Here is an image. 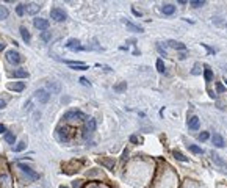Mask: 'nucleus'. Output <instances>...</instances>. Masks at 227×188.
Returning <instances> with one entry per match:
<instances>
[{
    "label": "nucleus",
    "instance_id": "f257e3e1",
    "mask_svg": "<svg viewBox=\"0 0 227 188\" xmlns=\"http://www.w3.org/2000/svg\"><path fill=\"white\" fill-rule=\"evenodd\" d=\"M13 186V179L10 174V169L6 168V163H0V188H11Z\"/></svg>",
    "mask_w": 227,
    "mask_h": 188
},
{
    "label": "nucleus",
    "instance_id": "f03ea898",
    "mask_svg": "<svg viewBox=\"0 0 227 188\" xmlns=\"http://www.w3.org/2000/svg\"><path fill=\"white\" fill-rule=\"evenodd\" d=\"M50 17H52L54 20H57V22H61V20H66L67 16L61 8H52L50 10Z\"/></svg>",
    "mask_w": 227,
    "mask_h": 188
},
{
    "label": "nucleus",
    "instance_id": "7ed1b4c3",
    "mask_svg": "<svg viewBox=\"0 0 227 188\" xmlns=\"http://www.w3.org/2000/svg\"><path fill=\"white\" fill-rule=\"evenodd\" d=\"M63 119H85V114L79 110H71L63 114Z\"/></svg>",
    "mask_w": 227,
    "mask_h": 188
},
{
    "label": "nucleus",
    "instance_id": "20e7f679",
    "mask_svg": "<svg viewBox=\"0 0 227 188\" xmlns=\"http://www.w3.org/2000/svg\"><path fill=\"white\" fill-rule=\"evenodd\" d=\"M19 169L24 173V174H27L30 179H39V174L35 173L30 166H27V164H24V163H19Z\"/></svg>",
    "mask_w": 227,
    "mask_h": 188
},
{
    "label": "nucleus",
    "instance_id": "39448f33",
    "mask_svg": "<svg viewBox=\"0 0 227 188\" xmlns=\"http://www.w3.org/2000/svg\"><path fill=\"white\" fill-rule=\"evenodd\" d=\"M6 60H8L10 63H13V64H19V63L22 61V57H20V53H17L16 50H8V52H6Z\"/></svg>",
    "mask_w": 227,
    "mask_h": 188
},
{
    "label": "nucleus",
    "instance_id": "423d86ee",
    "mask_svg": "<svg viewBox=\"0 0 227 188\" xmlns=\"http://www.w3.org/2000/svg\"><path fill=\"white\" fill-rule=\"evenodd\" d=\"M35 97H36L41 104H47L49 99H50V94H49L45 89H38V91L35 92Z\"/></svg>",
    "mask_w": 227,
    "mask_h": 188
},
{
    "label": "nucleus",
    "instance_id": "0eeeda50",
    "mask_svg": "<svg viewBox=\"0 0 227 188\" xmlns=\"http://www.w3.org/2000/svg\"><path fill=\"white\" fill-rule=\"evenodd\" d=\"M33 24H35V27H36L38 30H42V32H45V30L49 28V20L44 19V17H36V19L33 20Z\"/></svg>",
    "mask_w": 227,
    "mask_h": 188
},
{
    "label": "nucleus",
    "instance_id": "6e6552de",
    "mask_svg": "<svg viewBox=\"0 0 227 188\" xmlns=\"http://www.w3.org/2000/svg\"><path fill=\"white\" fill-rule=\"evenodd\" d=\"M66 47H67V49H71V50H83L85 49V47L80 45V41L79 39H69L67 44H66Z\"/></svg>",
    "mask_w": 227,
    "mask_h": 188
},
{
    "label": "nucleus",
    "instance_id": "1a4fd4ad",
    "mask_svg": "<svg viewBox=\"0 0 227 188\" xmlns=\"http://www.w3.org/2000/svg\"><path fill=\"white\" fill-rule=\"evenodd\" d=\"M11 77H14V79H27L28 77V72L25 69H16V70H13V72H11Z\"/></svg>",
    "mask_w": 227,
    "mask_h": 188
},
{
    "label": "nucleus",
    "instance_id": "9d476101",
    "mask_svg": "<svg viewBox=\"0 0 227 188\" xmlns=\"http://www.w3.org/2000/svg\"><path fill=\"white\" fill-rule=\"evenodd\" d=\"M41 10V6L38 5V3H30V5H25V11H27L28 14H32V16H35L38 11Z\"/></svg>",
    "mask_w": 227,
    "mask_h": 188
},
{
    "label": "nucleus",
    "instance_id": "9b49d317",
    "mask_svg": "<svg viewBox=\"0 0 227 188\" xmlns=\"http://www.w3.org/2000/svg\"><path fill=\"white\" fill-rule=\"evenodd\" d=\"M212 141H213V144H215L216 147H222V146H224V138H222L219 133H213Z\"/></svg>",
    "mask_w": 227,
    "mask_h": 188
},
{
    "label": "nucleus",
    "instance_id": "f8f14e48",
    "mask_svg": "<svg viewBox=\"0 0 227 188\" xmlns=\"http://www.w3.org/2000/svg\"><path fill=\"white\" fill-rule=\"evenodd\" d=\"M72 69H75V70H86L88 69V66L86 64H83V63H77V61H66Z\"/></svg>",
    "mask_w": 227,
    "mask_h": 188
},
{
    "label": "nucleus",
    "instance_id": "ddd939ff",
    "mask_svg": "<svg viewBox=\"0 0 227 188\" xmlns=\"http://www.w3.org/2000/svg\"><path fill=\"white\" fill-rule=\"evenodd\" d=\"M199 122H200V119L197 116H191L190 119H188V129H191V130H196L197 127H199Z\"/></svg>",
    "mask_w": 227,
    "mask_h": 188
},
{
    "label": "nucleus",
    "instance_id": "4468645a",
    "mask_svg": "<svg viewBox=\"0 0 227 188\" xmlns=\"http://www.w3.org/2000/svg\"><path fill=\"white\" fill-rule=\"evenodd\" d=\"M25 88V82H13L8 85V89L11 91H22Z\"/></svg>",
    "mask_w": 227,
    "mask_h": 188
},
{
    "label": "nucleus",
    "instance_id": "2eb2a0df",
    "mask_svg": "<svg viewBox=\"0 0 227 188\" xmlns=\"http://www.w3.org/2000/svg\"><path fill=\"white\" fill-rule=\"evenodd\" d=\"M212 160H213L215 163H218L219 166H222V168H227V163H225V161H224V160H222V158H221V157H219L216 152H212Z\"/></svg>",
    "mask_w": 227,
    "mask_h": 188
},
{
    "label": "nucleus",
    "instance_id": "dca6fc26",
    "mask_svg": "<svg viewBox=\"0 0 227 188\" xmlns=\"http://www.w3.org/2000/svg\"><path fill=\"white\" fill-rule=\"evenodd\" d=\"M168 45L172 47V49H177V50H185V49H186V45L182 44V42H179V41H169Z\"/></svg>",
    "mask_w": 227,
    "mask_h": 188
},
{
    "label": "nucleus",
    "instance_id": "f3484780",
    "mask_svg": "<svg viewBox=\"0 0 227 188\" xmlns=\"http://www.w3.org/2000/svg\"><path fill=\"white\" fill-rule=\"evenodd\" d=\"M161 11H163V14H166V16H171V14H174V11H175V6L174 5H163L161 6Z\"/></svg>",
    "mask_w": 227,
    "mask_h": 188
},
{
    "label": "nucleus",
    "instance_id": "a211bd4d",
    "mask_svg": "<svg viewBox=\"0 0 227 188\" xmlns=\"http://www.w3.org/2000/svg\"><path fill=\"white\" fill-rule=\"evenodd\" d=\"M69 130L67 129H60L58 130V138L61 139V141H69V133H67Z\"/></svg>",
    "mask_w": 227,
    "mask_h": 188
},
{
    "label": "nucleus",
    "instance_id": "6ab92c4d",
    "mask_svg": "<svg viewBox=\"0 0 227 188\" xmlns=\"http://www.w3.org/2000/svg\"><path fill=\"white\" fill-rule=\"evenodd\" d=\"M5 141H6L8 144H14L16 143V135L13 132H6L5 133Z\"/></svg>",
    "mask_w": 227,
    "mask_h": 188
},
{
    "label": "nucleus",
    "instance_id": "aec40b11",
    "mask_svg": "<svg viewBox=\"0 0 227 188\" xmlns=\"http://www.w3.org/2000/svg\"><path fill=\"white\" fill-rule=\"evenodd\" d=\"M204 77H205V82H212L213 80V72L210 67H205L204 69Z\"/></svg>",
    "mask_w": 227,
    "mask_h": 188
},
{
    "label": "nucleus",
    "instance_id": "412c9836",
    "mask_svg": "<svg viewBox=\"0 0 227 188\" xmlns=\"http://www.w3.org/2000/svg\"><path fill=\"white\" fill-rule=\"evenodd\" d=\"M20 35H22V38H24L25 42L30 41V33H28V30L25 28V27H20Z\"/></svg>",
    "mask_w": 227,
    "mask_h": 188
},
{
    "label": "nucleus",
    "instance_id": "4be33fe9",
    "mask_svg": "<svg viewBox=\"0 0 227 188\" xmlns=\"http://www.w3.org/2000/svg\"><path fill=\"white\" fill-rule=\"evenodd\" d=\"M25 147H27V144H25V141H19V143L13 147V151L14 152H20V151H24Z\"/></svg>",
    "mask_w": 227,
    "mask_h": 188
},
{
    "label": "nucleus",
    "instance_id": "5701e85b",
    "mask_svg": "<svg viewBox=\"0 0 227 188\" xmlns=\"http://www.w3.org/2000/svg\"><path fill=\"white\" fill-rule=\"evenodd\" d=\"M125 25H127L130 30H133V32H138V33H141L143 32V27H138V25H133V24H130L129 20H125Z\"/></svg>",
    "mask_w": 227,
    "mask_h": 188
},
{
    "label": "nucleus",
    "instance_id": "b1692460",
    "mask_svg": "<svg viewBox=\"0 0 227 188\" xmlns=\"http://www.w3.org/2000/svg\"><path fill=\"white\" fill-rule=\"evenodd\" d=\"M172 154H174V157H175V158L180 160V161H188V157H185V155H183V154H180L179 151H174Z\"/></svg>",
    "mask_w": 227,
    "mask_h": 188
},
{
    "label": "nucleus",
    "instance_id": "393cba45",
    "mask_svg": "<svg viewBox=\"0 0 227 188\" xmlns=\"http://www.w3.org/2000/svg\"><path fill=\"white\" fill-rule=\"evenodd\" d=\"M86 129H88L89 132H94V130H96V119H88Z\"/></svg>",
    "mask_w": 227,
    "mask_h": 188
},
{
    "label": "nucleus",
    "instance_id": "a878e982",
    "mask_svg": "<svg viewBox=\"0 0 227 188\" xmlns=\"http://www.w3.org/2000/svg\"><path fill=\"white\" fill-rule=\"evenodd\" d=\"M188 149H190L193 154H202V152H204L202 149H200L199 146H196V144H190V146H188Z\"/></svg>",
    "mask_w": 227,
    "mask_h": 188
},
{
    "label": "nucleus",
    "instance_id": "bb28decb",
    "mask_svg": "<svg viewBox=\"0 0 227 188\" xmlns=\"http://www.w3.org/2000/svg\"><path fill=\"white\" fill-rule=\"evenodd\" d=\"M191 6H194V8H200V6H204L205 5V2L204 0H191Z\"/></svg>",
    "mask_w": 227,
    "mask_h": 188
},
{
    "label": "nucleus",
    "instance_id": "cd10ccee",
    "mask_svg": "<svg viewBox=\"0 0 227 188\" xmlns=\"http://www.w3.org/2000/svg\"><path fill=\"white\" fill-rule=\"evenodd\" d=\"M16 13H17V16H24V13H25V5H24V3H19V5L16 6Z\"/></svg>",
    "mask_w": 227,
    "mask_h": 188
},
{
    "label": "nucleus",
    "instance_id": "c85d7f7f",
    "mask_svg": "<svg viewBox=\"0 0 227 188\" xmlns=\"http://www.w3.org/2000/svg\"><path fill=\"white\" fill-rule=\"evenodd\" d=\"M99 163H102V164H105V166H108L110 169H113V166H114V161H111V160H99Z\"/></svg>",
    "mask_w": 227,
    "mask_h": 188
},
{
    "label": "nucleus",
    "instance_id": "c756f323",
    "mask_svg": "<svg viewBox=\"0 0 227 188\" xmlns=\"http://www.w3.org/2000/svg\"><path fill=\"white\" fill-rule=\"evenodd\" d=\"M157 70H158V72H165V64H163V60H157Z\"/></svg>",
    "mask_w": 227,
    "mask_h": 188
},
{
    "label": "nucleus",
    "instance_id": "7c9ffc66",
    "mask_svg": "<svg viewBox=\"0 0 227 188\" xmlns=\"http://www.w3.org/2000/svg\"><path fill=\"white\" fill-rule=\"evenodd\" d=\"M8 16V10L5 6H0V19H6Z\"/></svg>",
    "mask_w": 227,
    "mask_h": 188
},
{
    "label": "nucleus",
    "instance_id": "2f4dec72",
    "mask_svg": "<svg viewBox=\"0 0 227 188\" xmlns=\"http://www.w3.org/2000/svg\"><path fill=\"white\" fill-rule=\"evenodd\" d=\"M208 138H210V133H208V132H202V133L199 135V139H200V141H205V139H208Z\"/></svg>",
    "mask_w": 227,
    "mask_h": 188
},
{
    "label": "nucleus",
    "instance_id": "473e14b6",
    "mask_svg": "<svg viewBox=\"0 0 227 188\" xmlns=\"http://www.w3.org/2000/svg\"><path fill=\"white\" fill-rule=\"evenodd\" d=\"M41 39H44V41H50V33H49V32L41 33Z\"/></svg>",
    "mask_w": 227,
    "mask_h": 188
},
{
    "label": "nucleus",
    "instance_id": "72a5a7b5",
    "mask_svg": "<svg viewBox=\"0 0 227 188\" xmlns=\"http://www.w3.org/2000/svg\"><path fill=\"white\" fill-rule=\"evenodd\" d=\"M216 89H218V92H224V91H225V88H224L221 83H216Z\"/></svg>",
    "mask_w": 227,
    "mask_h": 188
},
{
    "label": "nucleus",
    "instance_id": "f704fd0d",
    "mask_svg": "<svg viewBox=\"0 0 227 188\" xmlns=\"http://www.w3.org/2000/svg\"><path fill=\"white\" fill-rule=\"evenodd\" d=\"M89 136H91V132H89L88 129H85V130H83V138L86 139V138H89Z\"/></svg>",
    "mask_w": 227,
    "mask_h": 188
},
{
    "label": "nucleus",
    "instance_id": "c9c22d12",
    "mask_svg": "<svg viewBox=\"0 0 227 188\" xmlns=\"http://www.w3.org/2000/svg\"><path fill=\"white\" fill-rule=\"evenodd\" d=\"M157 49H158V52H160V53H161V55H166V50H165V49H163V47H161V45H160V44H158V45H157Z\"/></svg>",
    "mask_w": 227,
    "mask_h": 188
},
{
    "label": "nucleus",
    "instance_id": "e433bc0d",
    "mask_svg": "<svg viewBox=\"0 0 227 188\" xmlns=\"http://www.w3.org/2000/svg\"><path fill=\"white\" fill-rule=\"evenodd\" d=\"M125 86H127V85H125V83H122V85H118L114 89H116V91H121V89H125Z\"/></svg>",
    "mask_w": 227,
    "mask_h": 188
},
{
    "label": "nucleus",
    "instance_id": "4c0bfd02",
    "mask_svg": "<svg viewBox=\"0 0 227 188\" xmlns=\"http://www.w3.org/2000/svg\"><path fill=\"white\" fill-rule=\"evenodd\" d=\"M85 188H100V186H99V183H89V185H86Z\"/></svg>",
    "mask_w": 227,
    "mask_h": 188
},
{
    "label": "nucleus",
    "instance_id": "58836bf2",
    "mask_svg": "<svg viewBox=\"0 0 227 188\" xmlns=\"http://www.w3.org/2000/svg\"><path fill=\"white\" fill-rule=\"evenodd\" d=\"M80 83H82V85H88V86H89V82H88L85 77H82V79H80Z\"/></svg>",
    "mask_w": 227,
    "mask_h": 188
},
{
    "label": "nucleus",
    "instance_id": "ea45409f",
    "mask_svg": "<svg viewBox=\"0 0 227 188\" xmlns=\"http://www.w3.org/2000/svg\"><path fill=\"white\" fill-rule=\"evenodd\" d=\"M0 133H6V127L3 124H0Z\"/></svg>",
    "mask_w": 227,
    "mask_h": 188
},
{
    "label": "nucleus",
    "instance_id": "a19ab883",
    "mask_svg": "<svg viewBox=\"0 0 227 188\" xmlns=\"http://www.w3.org/2000/svg\"><path fill=\"white\" fill-rule=\"evenodd\" d=\"M132 13H133L135 16H138V17H141V13H139L138 10H135V8H132Z\"/></svg>",
    "mask_w": 227,
    "mask_h": 188
},
{
    "label": "nucleus",
    "instance_id": "79ce46f5",
    "mask_svg": "<svg viewBox=\"0 0 227 188\" xmlns=\"http://www.w3.org/2000/svg\"><path fill=\"white\" fill-rule=\"evenodd\" d=\"M5 105H6V102H5L3 99H0V110H2V108H5Z\"/></svg>",
    "mask_w": 227,
    "mask_h": 188
},
{
    "label": "nucleus",
    "instance_id": "37998d69",
    "mask_svg": "<svg viewBox=\"0 0 227 188\" xmlns=\"http://www.w3.org/2000/svg\"><path fill=\"white\" fill-rule=\"evenodd\" d=\"M130 141H132V143H138V138H136L135 135H132V136H130Z\"/></svg>",
    "mask_w": 227,
    "mask_h": 188
},
{
    "label": "nucleus",
    "instance_id": "c03bdc74",
    "mask_svg": "<svg viewBox=\"0 0 227 188\" xmlns=\"http://www.w3.org/2000/svg\"><path fill=\"white\" fill-rule=\"evenodd\" d=\"M197 69H199V64H196V66H194V70H193V74H197V72H199Z\"/></svg>",
    "mask_w": 227,
    "mask_h": 188
},
{
    "label": "nucleus",
    "instance_id": "a18cd8bd",
    "mask_svg": "<svg viewBox=\"0 0 227 188\" xmlns=\"http://www.w3.org/2000/svg\"><path fill=\"white\" fill-rule=\"evenodd\" d=\"M3 49H5V44H3V42H0V50H3Z\"/></svg>",
    "mask_w": 227,
    "mask_h": 188
},
{
    "label": "nucleus",
    "instance_id": "49530a36",
    "mask_svg": "<svg viewBox=\"0 0 227 188\" xmlns=\"http://www.w3.org/2000/svg\"><path fill=\"white\" fill-rule=\"evenodd\" d=\"M60 188H67V186H63V185H61V186H60Z\"/></svg>",
    "mask_w": 227,
    "mask_h": 188
},
{
    "label": "nucleus",
    "instance_id": "de8ad7c7",
    "mask_svg": "<svg viewBox=\"0 0 227 188\" xmlns=\"http://www.w3.org/2000/svg\"><path fill=\"white\" fill-rule=\"evenodd\" d=\"M225 85H227V79H225Z\"/></svg>",
    "mask_w": 227,
    "mask_h": 188
}]
</instances>
